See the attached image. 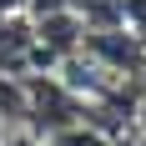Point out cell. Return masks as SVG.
I'll return each mask as SVG.
<instances>
[{
    "instance_id": "cell-2",
    "label": "cell",
    "mask_w": 146,
    "mask_h": 146,
    "mask_svg": "<svg viewBox=\"0 0 146 146\" xmlns=\"http://www.w3.org/2000/svg\"><path fill=\"white\" fill-rule=\"evenodd\" d=\"M45 146H106V141L91 131L86 121H66V126H56V131L45 136Z\"/></svg>"
},
{
    "instance_id": "cell-1",
    "label": "cell",
    "mask_w": 146,
    "mask_h": 146,
    "mask_svg": "<svg viewBox=\"0 0 146 146\" xmlns=\"http://www.w3.org/2000/svg\"><path fill=\"white\" fill-rule=\"evenodd\" d=\"M35 60H40V45H35V20H25V15L0 20V71H5V76H25Z\"/></svg>"
},
{
    "instance_id": "cell-3",
    "label": "cell",
    "mask_w": 146,
    "mask_h": 146,
    "mask_svg": "<svg viewBox=\"0 0 146 146\" xmlns=\"http://www.w3.org/2000/svg\"><path fill=\"white\" fill-rule=\"evenodd\" d=\"M0 146H40V141H30V136H20V141H0Z\"/></svg>"
}]
</instances>
